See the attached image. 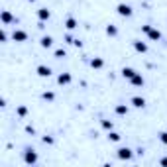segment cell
<instances>
[{
    "mask_svg": "<svg viewBox=\"0 0 167 167\" xmlns=\"http://www.w3.org/2000/svg\"><path fill=\"white\" fill-rule=\"evenodd\" d=\"M24 161H26L28 165H34L35 161H38V154H35L34 149H28L26 154H24Z\"/></svg>",
    "mask_w": 167,
    "mask_h": 167,
    "instance_id": "6da1fadb",
    "label": "cell"
},
{
    "mask_svg": "<svg viewBox=\"0 0 167 167\" xmlns=\"http://www.w3.org/2000/svg\"><path fill=\"white\" fill-rule=\"evenodd\" d=\"M12 39H14V41H18V43H22V41H26V39H28V34H26L24 30H14Z\"/></svg>",
    "mask_w": 167,
    "mask_h": 167,
    "instance_id": "7a4b0ae2",
    "label": "cell"
},
{
    "mask_svg": "<svg viewBox=\"0 0 167 167\" xmlns=\"http://www.w3.org/2000/svg\"><path fill=\"white\" fill-rule=\"evenodd\" d=\"M116 12H118L120 16H126V18H130V16H132V8H130L128 4H118V8H116Z\"/></svg>",
    "mask_w": 167,
    "mask_h": 167,
    "instance_id": "3957f363",
    "label": "cell"
},
{
    "mask_svg": "<svg viewBox=\"0 0 167 167\" xmlns=\"http://www.w3.org/2000/svg\"><path fill=\"white\" fill-rule=\"evenodd\" d=\"M116 155H118L120 159H132V149H130V148H120Z\"/></svg>",
    "mask_w": 167,
    "mask_h": 167,
    "instance_id": "277c9868",
    "label": "cell"
},
{
    "mask_svg": "<svg viewBox=\"0 0 167 167\" xmlns=\"http://www.w3.org/2000/svg\"><path fill=\"white\" fill-rule=\"evenodd\" d=\"M49 16H51V12H49L47 8H39V10H38V18H39L41 22H45V20H49Z\"/></svg>",
    "mask_w": 167,
    "mask_h": 167,
    "instance_id": "5b68a950",
    "label": "cell"
},
{
    "mask_svg": "<svg viewBox=\"0 0 167 167\" xmlns=\"http://www.w3.org/2000/svg\"><path fill=\"white\" fill-rule=\"evenodd\" d=\"M35 71H38V75H39V77H49V75H51V69L45 67V65H39V67L35 69Z\"/></svg>",
    "mask_w": 167,
    "mask_h": 167,
    "instance_id": "8992f818",
    "label": "cell"
},
{
    "mask_svg": "<svg viewBox=\"0 0 167 167\" xmlns=\"http://www.w3.org/2000/svg\"><path fill=\"white\" fill-rule=\"evenodd\" d=\"M134 49H136L138 53H146L148 51V45L144 41H134Z\"/></svg>",
    "mask_w": 167,
    "mask_h": 167,
    "instance_id": "52a82bcc",
    "label": "cell"
},
{
    "mask_svg": "<svg viewBox=\"0 0 167 167\" xmlns=\"http://www.w3.org/2000/svg\"><path fill=\"white\" fill-rule=\"evenodd\" d=\"M57 83L59 85H69L71 83V75L69 73H61L59 77H57Z\"/></svg>",
    "mask_w": 167,
    "mask_h": 167,
    "instance_id": "ba28073f",
    "label": "cell"
},
{
    "mask_svg": "<svg viewBox=\"0 0 167 167\" xmlns=\"http://www.w3.org/2000/svg\"><path fill=\"white\" fill-rule=\"evenodd\" d=\"M130 83H132L134 86H142V85H144V77H142L140 73H136L132 79H130Z\"/></svg>",
    "mask_w": 167,
    "mask_h": 167,
    "instance_id": "9c48e42d",
    "label": "cell"
},
{
    "mask_svg": "<svg viewBox=\"0 0 167 167\" xmlns=\"http://www.w3.org/2000/svg\"><path fill=\"white\" fill-rule=\"evenodd\" d=\"M148 35H149V39H154V41H159V39H161V32H159V30H154V28L148 32Z\"/></svg>",
    "mask_w": 167,
    "mask_h": 167,
    "instance_id": "30bf717a",
    "label": "cell"
},
{
    "mask_svg": "<svg viewBox=\"0 0 167 167\" xmlns=\"http://www.w3.org/2000/svg\"><path fill=\"white\" fill-rule=\"evenodd\" d=\"M132 104H134L136 108H144V106H146V100H144L142 97H134V98H132Z\"/></svg>",
    "mask_w": 167,
    "mask_h": 167,
    "instance_id": "8fae6325",
    "label": "cell"
},
{
    "mask_svg": "<svg viewBox=\"0 0 167 167\" xmlns=\"http://www.w3.org/2000/svg\"><path fill=\"white\" fill-rule=\"evenodd\" d=\"M122 75H124V79H132L136 75V71L132 67H124V69H122Z\"/></svg>",
    "mask_w": 167,
    "mask_h": 167,
    "instance_id": "7c38bea8",
    "label": "cell"
},
{
    "mask_svg": "<svg viewBox=\"0 0 167 167\" xmlns=\"http://www.w3.org/2000/svg\"><path fill=\"white\" fill-rule=\"evenodd\" d=\"M51 43H53L51 35H43V38H41V47H51Z\"/></svg>",
    "mask_w": 167,
    "mask_h": 167,
    "instance_id": "4fadbf2b",
    "label": "cell"
},
{
    "mask_svg": "<svg viewBox=\"0 0 167 167\" xmlns=\"http://www.w3.org/2000/svg\"><path fill=\"white\" fill-rule=\"evenodd\" d=\"M65 28H67V30H75V28H77V20L75 18H67V20H65Z\"/></svg>",
    "mask_w": 167,
    "mask_h": 167,
    "instance_id": "5bb4252c",
    "label": "cell"
},
{
    "mask_svg": "<svg viewBox=\"0 0 167 167\" xmlns=\"http://www.w3.org/2000/svg\"><path fill=\"white\" fill-rule=\"evenodd\" d=\"M102 65H104V61L100 59V57H94V59L91 61V67H92V69H100Z\"/></svg>",
    "mask_w": 167,
    "mask_h": 167,
    "instance_id": "9a60e30c",
    "label": "cell"
},
{
    "mask_svg": "<svg viewBox=\"0 0 167 167\" xmlns=\"http://www.w3.org/2000/svg\"><path fill=\"white\" fill-rule=\"evenodd\" d=\"M116 114H120V116L128 114V106L126 104H118V106H116Z\"/></svg>",
    "mask_w": 167,
    "mask_h": 167,
    "instance_id": "2e32d148",
    "label": "cell"
},
{
    "mask_svg": "<svg viewBox=\"0 0 167 167\" xmlns=\"http://www.w3.org/2000/svg\"><path fill=\"white\" fill-rule=\"evenodd\" d=\"M12 20H14V18H12L10 12H2V22H4V24H10Z\"/></svg>",
    "mask_w": 167,
    "mask_h": 167,
    "instance_id": "e0dca14e",
    "label": "cell"
},
{
    "mask_svg": "<svg viewBox=\"0 0 167 167\" xmlns=\"http://www.w3.org/2000/svg\"><path fill=\"white\" fill-rule=\"evenodd\" d=\"M106 34L108 35H116V34H118V30H116V26H106Z\"/></svg>",
    "mask_w": 167,
    "mask_h": 167,
    "instance_id": "ac0fdd59",
    "label": "cell"
},
{
    "mask_svg": "<svg viewBox=\"0 0 167 167\" xmlns=\"http://www.w3.org/2000/svg\"><path fill=\"white\" fill-rule=\"evenodd\" d=\"M108 140H110V142H118V140H120V134L110 132V134H108Z\"/></svg>",
    "mask_w": 167,
    "mask_h": 167,
    "instance_id": "d6986e66",
    "label": "cell"
},
{
    "mask_svg": "<svg viewBox=\"0 0 167 167\" xmlns=\"http://www.w3.org/2000/svg\"><path fill=\"white\" fill-rule=\"evenodd\" d=\"M112 126H114V124H112L110 120H102V128H104V130H108V132H110V130H112Z\"/></svg>",
    "mask_w": 167,
    "mask_h": 167,
    "instance_id": "ffe728a7",
    "label": "cell"
},
{
    "mask_svg": "<svg viewBox=\"0 0 167 167\" xmlns=\"http://www.w3.org/2000/svg\"><path fill=\"white\" fill-rule=\"evenodd\" d=\"M28 114V108L26 106H18V116H26Z\"/></svg>",
    "mask_w": 167,
    "mask_h": 167,
    "instance_id": "44dd1931",
    "label": "cell"
},
{
    "mask_svg": "<svg viewBox=\"0 0 167 167\" xmlns=\"http://www.w3.org/2000/svg\"><path fill=\"white\" fill-rule=\"evenodd\" d=\"M41 97L45 98V100H53V98H55V94H53V92H43Z\"/></svg>",
    "mask_w": 167,
    "mask_h": 167,
    "instance_id": "7402d4cb",
    "label": "cell"
},
{
    "mask_svg": "<svg viewBox=\"0 0 167 167\" xmlns=\"http://www.w3.org/2000/svg\"><path fill=\"white\" fill-rule=\"evenodd\" d=\"M55 57H57V59H61V57H65V49H57V51H55Z\"/></svg>",
    "mask_w": 167,
    "mask_h": 167,
    "instance_id": "603a6c76",
    "label": "cell"
},
{
    "mask_svg": "<svg viewBox=\"0 0 167 167\" xmlns=\"http://www.w3.org/2000/svg\"><path fill=\"white\" fill-rule=\"evenodd\" d=\"M159 140H161L165 146H167V132H161V134H159Z\"/></svg>",
    "mask_w": 167,
    "mask_h": 167,
    "instance_id": "cb8c5ba5",
    "label": "cell"
},
{
    "mask_svg": "<svg viewBox=\"0 0 167 167\" xmlns=\"http://www.w3.org/2000/svg\"><path fill=\"white\" fill-rule=\"evenodd\" d=\"M43 144H53V138L51 136H43Z\"/></svg>",
    "mask_w": 167,
    "mask_h": 167,
    "instance_id": "d4e9b609",
    "label": "cell"
},
{
    "mask_svg": "<svg viewBox=\"0 0 167 167\" xmlns=\"http://www.w3.org/2000/svg\"><path fill=\"white\" fill-rule=\"evenodd\" d=\"M6 39H8V35H6V32L2 30V32H0V41H6Z\"/></svg>",
    "mask_w": 167,
    "mask_h": 167,
    "instance_id": "484cf974",
    "label": "cell"
},
{
    "mask_svg": "<svg viewBox=\"0 0 167 167\" xmlns=\"http://www.w3.org/2000/svg\"><path fill=\"white\" fill-rule=\"evenodd\" d=\"M149 30H151V26H142V32H144V34H148Z\"/></svg>",
    "mask_w": 167,
    "mask_h": 167,
    "instance_id": "4316f807",
    "label": "cell"
},
{
    "mask_svg": "<svg viewBox=\"0 0 167 167\" xmlns=\"http://www.w3.org/2000/svg\"><path fill=\"white\" fill-rule=\"evenodd\" d=\"M159 163H161L163 167H167V157H163V159H161V161H159Z\"/></svg>",
    "mask_w": 167,
    "mask_h": 167,
    "instance_id": "83f0119b",
    "label": "cell"
}]
</instances>
